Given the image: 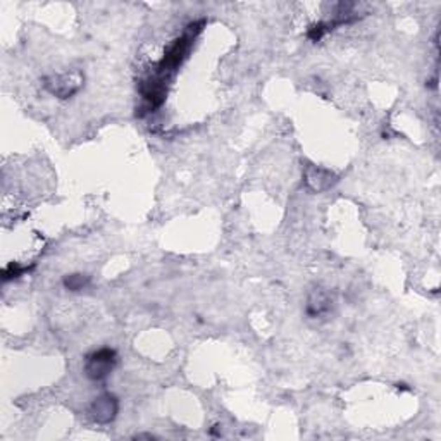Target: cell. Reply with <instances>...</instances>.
<instances>
[{"mask_svg":"<svg viewBox=\"0 0 441 441\" xmlns=\"http://www.w3.org/2000/svg\"><path fill=\"white\" fill-rule=\"evenodd\" d=\"M115 352L112 349H100L97 352L90 354L85 364V372L90 379L102 381L111 374L115 365Z\"/></svg>","mask_w":441,"mask_h":441,"instance_id":"obj_1","label":"cell"},{"mask_svg":"<svg viewBox=\"0 0 441 441\" xmlns=\"http://www.w3.org/2000/svg\"><path fill=\"white\" fill-rule=\"evenodd\" d=\"M81 83H83V78L80 73H66L52 76L50 80H47L45 87L52 95L59 97V99H67L80 90Z\"/></svg>","mask_w":441,"mask_h":441,"instance_id":"obj_2","label":"cell"},{"mask_svg":"<svg viewBox=\"0 0 441 441\" xmlns=\"http://www.w3.org/2000/svg\"><path fill=\"white\" fill-rule=\"evenodd\" d=\"M118 410H119V403L118 398L114 395H100L99 398H95V402L92 403V417L100 424H107V422L114 421L115 416H118Z\"/></svg>","mask_w":441,"mask_h":441,"instance_id":"obj_3","label":"cell"},{"mask_svg":"<svg viewBox=\"0 0 441 441\" xmlns=\"http://www.w3.org/2000/svg\"><path fill=\"white\" fill-rule=\"evenodd\" d=\"M335 183V174L326 169H319V167H309L305 173V185L312 192L321 193L328 190Z\"/></svg>","mask_w":441,"mask_h":441,"instance_id":"obj_4","label":"cell"},{"mask_svg":"<svg viewBox=\"0 0 441 441\" xmlns=\"http://www.w3.org/2000/svg\"><path fill=\"white\" fill-rule=\"evenodd\" d=\"M328 310H330V298H328L326 295L314 293L312 297H310V300L307 304L309 316L317 317V316H321V314L328 312Z\"/></svg>","mask_w":441,"mask_h":441,"instance_id":"obj_5","label":"cell"},{"mask_svg":"<svg viewBox=\"0 0 441 441\" xmlns=\"http://www.w3.org/2000/svg\"><path fill=\"white\" fill-rule=\"evenodd\" d=\"M88 279L85 278V276L81 274H73V276H67V278L64 279V285L66 288H69V290L76 291V290H81L85 285H87Z\"/></svg>","mask_w":441,"mask_h":441,"instance_id":"obj_6","label":"cell"}]
</instances>
